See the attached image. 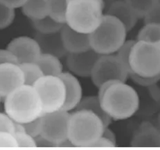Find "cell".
I'll use <instances>...</instances> for the list:
<instances>
[{
    "label": "cell",
    "mask_w": 160,
    "mask_h": 150,
    "mask_svg": "<svg viewBox=\"0 0 160 150\" xmlns=\"http://www.w3.org/2000/svg\"><path fill=\"white\" fill-rule=\"evenodd\" d=\"M2 97L1 96V95H0V102H1V100H2Z\"/></svg>",
    "instance_id": "60d3db41"
},
{
    "label": "cell",
    "mask_w": 160,
    "mask_h": 150,
    "mask_svg": "<svg viewBox=\"0 0 160 150\" xmlns=\"http://www.w3.org/2000/svg\"><path fill=\"white\" fill-rule=\"evenodd\" d=\"M33 87L40 98L43 113L62 109L65 101V87L60 76L44 75Z\"/></svg>",
    "instance_id": "52a82bcc"
},
{
    "label": "cell",
    "mask_w": 160,
    "mask_h": 150,
    "mask_svg": "<svg viewBox=\"0 0 160 150\" xmlns=\"http://www.w3.org/2000/svg\"><path fill=\"white\" fill-rule=\"evenodd\" d=\"M7 49L15 56L18 64L36 63L42 54L36 40L28 36L14 38L8 44Z\"/></svg>",
    "instance_id": "30bf717a"
},
{
    "label": "cell",
    "mask_w": 160,
    "mask_h": 150,
    "mask_svg": "<svg viewBox=\"0 0 160 150\" xmlns=\"http://www.w3.org/2000/svg\"><path fill=\"white\" fill-rule=\"evenodd\" d=\"M22 11L31 20L45 18L49 15L48 0H27L22 7Z\"/></svg>",
    "instance_id": "ffe728a7"
},
{
    "label": "cell",
    "mask_w": 160,
    "mask_h": 150,
    "mask_svg": "<svg viewBox=\"0 0 160 150\" xmlns=\"http://www.w3.org/2000/svg\"><path fill=\"white\" fill-rule=\"evenodd\" d=\"M69 0H48L49 15L53 20L65 24V15Z\"/></svg>",
    "instance_id": "d4e9b609"
},
{
    "label": "cell",
    "mask_w": 160,
    "mask_h": 150,
    "mask_svg": "<svg viewBox=\"0 0 160 150\" xmlns=\"http://www.w3.org/2000/svg\"><path fill=\"white\" fill-rule=\"evenodd\" d=\"M100 56L92 49L79 53H68L67 66L73 75L88 77L90 76L95 63Z\"/></svg>",
    "instance_id": "8fae6325"
},
{
    "label": "cell",
    "mask_w": 160,
    "mask_h": 150,
    "mask_svg": "<svg viewBox=\"0 0 160 150\" xmlns=\"http://www.w3.org/2000/svg\"><path fill=\"white\" fill-rule=\"evenodd\" d=\"M137 40L160 44V24L157 23L145 24L139 31Z\"/></svg>",
    "instance_id": "603a6c76"
},
{
    "label": "cell",
    "mask_w": 160,
    "mask_h": 150,
    "mask_svg": "<svg viewBox=\"0 0 160 150\" xmlns=\"http://www.w3.org/2000/svg\"><path fill=\"white\" fill-rule=\"evenodd\" d=\"M27 1V0H0V2L9 8L15 9L22 8Z\"/></svg>",
    "instance_id": "d590c367"
},
{
    "label": "cell",
    "mask_w": 160,
    "mask_h": 150,
    "mask_svg": "<svg viewBox=\"0 0 160 150\" xmlns=\"http://www.w3.org/2000/svg\"><path fill=\"white\" fill-rule=\"evenodd\" d=\"M70 113L60 109L41 116L42 129L40 136L49 140L57 147L68 139V124Z\"/></svg>",
    "instance_id": "9c48e42d"
},
{
    "label": "cell",
    "mask_w": 160,
    "mask_h": 150,
    "mask_svg": "<svg viewBox=\"0 0 160 150\" xmlns=\"http://www.w3.org/2000/svg\"><path fill=\"white\" fill-rule=\"evenodd\" d=\"M101 136L105 137V138H106L107 139L110 140V141L114 142V144H116L117 143V138L114 133L111 129L108 128V127H105Z\"/></svg>",
    "instance_id": "74e56055"
},
{
    "label": "cell",
    "mask_w": 160,
    "mask_h": 150,
    "mask_svg": "<svg viewBox=\"0 0 160 150\" xmlns=\"http://www.w3.org/2000/svg\"><path fill=\"white\" fill-rule=\"evenodd\" d=\"M0 132L15 133V122L6 113H0Z\"/></svg>",
    "instance_id": "1f68e13d"
},
{
    "label": "cell",
    "mask_w": 160,
    "mask_h": 150,
    "mask_svg": "<svg viewBox=\"0 0 160 150\" xmlns=\"http://www.w3.org/2000/svg\"><path fill=\"white\" fill-rule=\"evenodd\" d=\"M15 9L9 8L0 2V30L8 27L14 21Z\"/></svg>",
    "instance_id": "4316f807"
},
{
    "label": "cell",
    "mask_w": 160,
    "mask_h": 150,
    "mask_svg": "<svg viewBox=\"0 0 160 150\" xmlns=\"http://www.w3.org/2000/svg\"><path fill=\"white\" fill-rule=\"evenodd\" d=\"M107 14L118 19L124 25L127 31L134 28L139 19L124 0L114 2L109 7Z\"/></svg>",
    "instance_id": "e0dca14e"
},
{
    "label": "cell",
    "mask_w": 160,
    "mask_h": 150,
    "mask_svg": "<svg viewBox=\"0 0 160 150\" xmlns=\"http://www.w3.org/2000/svg\"><path fill=\"white\" fill-rule=\"evenodd\" d=\"M23 126L24 131L30 136L33 137L35 138L36 137L40 136L41 133L42 129V120L41 117H38L37 119L33 121H31L29 122L22 124Z\"/></svg>",
    "instance_id": "f546056e"
},
{
    "label": "cell",
    "mask_w": 160,
    "mask_h": 150,
    "mask_svg": "<svg viewBox=\"0 0 160 150\" xmlns=\"http://www.w3.org/2000/svg\"><path fill=\"white\" fill-rule=\"evenodd\" d=\"M136 40H126L124 43L121 46L120 48L117 50L115 54L118 58H119L121 61H122L125 65L127 66V68L130 70L131 73V70L129 66V56L130 54V51L133 44L135 43Z\"/></svg>",
    "instance_id": "83f0119b"
},
{
    "label": "cell",
    "mask_w": 160,
    "mask_h": 150,
    "mask_svg": "<svg viewBox=\"0 0 160 150\" xmlns=\"http://www.w3.org/2000/svg\"><path fill=\"white\" fill-rule=\"evenodd\" d=\"M60 35L67 53H79L92 49L89 34L78 32L65 24L60 30Z\"/></svg>",
    "instance_id": "5bb4252c"
},
{
    "label": "cell",
    "mask_w": 160,
    "mask_h": 150,
    "mask_svg": "<svg viewBox=\"0 0 160 150\" xmlns=\"http://www.w3.org/2000/svg\"><path fill=\"white\" fill-rule=\"evenodd\" d=\"M98 89V96L101 106L112 120L128 119L138 111V93L126 82L109 81L102 84Z\"/></svg>",
    "instance_id": "6da1fadb"
},
{
    "label": "cell",
    "mask_w": 160,
    "mask_h": 150,
    "mask_svg": "<svg viewBox=\"0 0 160 150\" xmlns=\"http://www.w3.org/2000/svg\"><path fill=\"white\" fill-rule=\"evenodd\" d=\"M158 128L160 129V114L158 116Z\"/></svg>",
    "instance_id": "f35d334b"
},
{
    "label": "cell",
    "mask_w": 160,
    "mask_h": 150,
    "mask_svg": "<svg viewBox=\"0 0 160 150\" xmlns=\"http://www.w3.org/2000/svg\"><path fill=\"white\" fill-rule=\"evenodd\" d=\"M99 2H101V3H103V4H104V0H98Z\"/></svg>",
    "instance_id": "ab89813d"
},
{
    "label": "cell",
    "mask_w": 160,
    "mask_h": 150,
    "mask_svg": "<svg viewBox=\"0 0 160 150\" xmlns=\"http://www.w3.org/2000/svg\"><path fill=\"white\" fill-rule=\"evenodd\" d=\"M5 113L16 123L24 124L43 113L40 98L33 86L22 85L4 97Z\"/></svg>",
    "instance_id": "7a4b0ae2"
},
{
    "label": "cell",
    "mask_w": 160,
    "mask_h": 150,
    "mask_svg": "<svg viewBox=\"0 0 160 150\" xmlns=\"http://www.w3.org/2000/svg\"><path fill=\"white\" fill-rule=\"evenodd\" d=\"M103 7L98 0H69L65 24L78 32L91 34L101 23Z\"/></svg>",
    "instance_id": "277c9868"
},
{
    "label": "cell",
    "mask_w": 160,
    "mask_h": 150,
    "mask_svg": "<svg viewBox=\"0 0 160 150\" xmlns=\"http://www.w3.org/2000/svg\"><path fill=\"white\" fill-rule=\"evenodd\" d=\"M7 62L15 63L18 64L17 59L15 58V56L10 51L8 50L7 49H0V64Z\"/></svg>",
    "instance_id": "836d02e7"
},
{
    "label": "cell",
    "mask_w": 160,
    "mask_h": 150,
    "mask_svg": "<svg viewBox=\"0 0 160 150\" xmlns=\"http://www.w3.org/2000/svg\"><path fill=\"white\" fill-rule=\"evenodd\" d=\"M115 147H116V144H114V142L105 138V137L101 136L92 145V148H110Z\"/></svg>",
    "instance_id": "e575fe53"
},
{
    "label": "cell",
    "mask_w": 160,
    "mask_h": 150,
    "mask_svg": "<svg viewBox=\"0 0 160 150\" xmlns=\"http://www.w3.org/2000/svg\"><path fill=\"white\" fill-rule=\"evenodd\" d=\"M130 73V70L116 55L105 54L99 56L95 63L90 76L98 88L109 81L126 82Z\"/></svg>",
    "instance_id": "ba28073f"
},
{
    "label": "cell",
    "mask_w": 160,
    "mask_h": 150,
    "mask_svg": "<svg viewBox=\"0 0 160 150\" xmlns=\"http://www.w3.org/2000/svg\"><path fill=\"white\" fill-rule=\"evenodd\" d=\"M131 79L136 83L142 86H146V87H150V86L156 84L160 80V75L152 76V77H144V76H141L135 74H130Z\"/></svg>",
    "instance_id": "4dcf8cb0"
},
{
    "label": "cell",
    "mask_w": 160,
    "mask_h": 150,
    "mask_svg": "<svg viewBox=\"0 0 160 150\" xmlns=\"http://www.w3.org/2000/svg\"><path fill=\"white\" fill-rule=\"evenodd\" d=\"M76 108V110H87L94 113L103 121L105 127H108L111 123L112 118L103 109L98 96H88L82 98Z\"/></svg>",
    "instance_id": "ac0fdd59"
},
{
    "label": "cell",
    "mask_w": 160,
    "mask_h": 150,
    "mask_svg": "<svg viewBox=\"0 0 160 150\" xmlns=\"http://www.w3.org/2000/svg\"><path fill=\"white\" fill-rule=\"evenodd\" d=\"M59 76L65 87V101L62 109L69 112L77 107L82 100V86L76 76L71 72H63Z\"/></svg>",
    "instance_id": "9a60e30c"
},
{
    "label": "cell",
    "mask_w": 160,
    "mask_h": 150,
    "mask_svg": "<svg viewBox=\"0 0 160 150\" xmlns=\"http://www.w3.org/2000/svg\"><path fill=\"white\" fill-rule=\"evenodd\" d=\"M105 129L101 118L87 110H76L70 114L68 140L74 147L92 148Z\"/></svg>",
    "instance_id": "3957f363"
},
{
    "label": "cell",
    "mask_w": 160,
    "mask_h": 150,
    "mask_svg": "<svg viewBox=\"0 0 160 150\" xmlns=\"http://www.w3.org/2000/svg\"><path fill=\"white\" fill-rule=\"evenodd\" d=\"M18 148L14 134L6 132H0V149Z\"/></svg>",
    "instance_id": "f1b7e54d"
},
{
    "label": "cell",
    "mask_w": 160,
    "mask_h": 150,
    "mask_svg": "<svg viewBox=\"0 0 160 150\" xmlns=\"http://www.w3.org/2000/svg\"><path fill=\"white\" fill-rule=\"evenodd\" d=\"M19 65L23 72L25 85L33 86L38 79L44 76L36 63H24Z\"/></svg>",
    "instance_id": "cb8c5ba5"
},
{
    "label": "cell",
    "mask_w": 160,
    "mask_h": 150,
    "mask_svg": "<svg viewBox=\"0 0 160 150\" xmlns=\"http://www.w3.org/2000/svg\"><path fill=\"white\" fill-rule=\"evenodd\" d=\"M130 74L144 77L160 75V44L137 40L129 56Z\"/></svg>",
    "instance_id": "8992f818"
},
{
    "label": "cell",
    "mask_w": 160,
    "mask_h": 150,
    "mask_svg": "<svg viewBox=\"0 0 160 150\" xmlns=\"http://www.w3.org/2000/svg\"><path fill=\"white\" fill-rule=\"evenodd\" d=\"M139 18H144L160 0H124Z\"/></svg>",
    "instance_id": "7402d4cb"
},
{
    "label": "cell",
    "mask_w": 160,
    "mask_h": 150,
    "mask_svg": "<svg viewBox=\"0 0 160 150\" xmlns=\"http://www.w3.org/2000/svg\"><path fill=\"white\" fill-rule=\"evenodd\" d=\"M34 38L39 44L42 53L52 54L58 58H61L68 54L64 47L60 31L50 34L37 32Z\"/></svg>",
    "instance_id": "2e32d148"
},
{
    "label": "cell",
    "mask_w": 160,
    "mask_h": 150,
    "mask_svg": "<svg viewBox=\"0 0 160 150\" xmlns=\"http://www.w3.org/2000/svg\"><path fill=\"white\" fill-rule=\"evenodd\" d=\"M130 146L136 148H160V129L149 122H143L134 132Z\"/></svg>",
    "instance_id": "4fadbf2b"
},
{
    "label": "cell",
    "mask_w": 160,
    "mask_h": 150,
    "mask_svg": "<svg viewBox=\"0 0 160 150\" xmlns=\"http://www.w3.org/2000/svg\"><path fill=\"white\" fill-rule=\"evenodd\" d=\"M127 32L118 19L103 15L97 28L89 34L91 48L100 55L114 54L126 40Z\"/></svg>",
    "instance_id": "5b68a950"
},
{
    "label": "cell",
    "mask_w": 160,
    "mask_h": 150,
    "mask_svg": "<svg viewBox=\"0 0 160 150\" xmlns=\"http://www.w3.org/2000/svg\"><path fill=\"white\" fill-rule=\"evenodd\" d=\"M14 136L17 141L18 148L37 147L35 138L25 132L22 124L15 122Z\"/></svg>",
    "instance_id": "484cf974"
},
{
    "label": "cell",
    "mask_w": 160,
    "mask_h": 150,
    "mask_svg": "<svg viewBox=\"0 0 160 150\" xmlns=\"http://www.w3.org/2000/svg\"><path fill=\"white\" fill-rule=\"evenodd\" d=\"M144 22L145 24L157 23L160 24V2L144 17Z\"/></svg>",
    "instance_id": "d6a6232c"
},
{
    "label": "cell",
    "mask_w": 160,
    "mask_h": 150,
    "mask_svg": "<svg viewBox=\"0 0 160 150\" xmlns=\"http://www.w3.org/2000/svg\"><path fill=\"white\" fill-rule=\"evenodd\" d=\"M32 24L38 33L43 34H50L60 32L65 24L53 20L49 15L40 20H31Z\"/></svg>",
    "instance_id": "44dd1931"
},
{
    "label": "cell",
    "mask_w": 160,
    "mask_h": 150,
    "mask_svg": "<svg viewBox=\"0 0 160 150\" xmlns=\"http://www.w3.org/2000/svg\"><path fill=\"white\" fill-rule=\"evenodd\" d=\"M37 147H57V146L49 140L43 138L42 136H38L35 138Z\"/></svg>",
    "instance_id": "8d00e7d4"
},
{
    "label": "cell",
    "mask_w": 160,
    "mask_h": 150,
    "mask_svg": "<svg viewBox=\"0 0 160 150\" xmlns=\"http://www.w3.org/2000/svg\"><path fill=\"white\" fill-rule=\"evenodd\" d=\"M36 63L45 76H59L63 72L60 58L52 54L42 53Z\"/></svg>",
    "instance_id": "d6986e66"
},
{
    "label": "cell",
    "mask_w": 160,
    "mask_h": 150,
    "mask_svg": "<svg viewBox=\"0 0 160 150\" xmlns=\"http://www.w3.org/2000/svg\"><path fill=\"white\" fill-rule=\"evenodd\" d=\"M24 84V74L20 65L11 62L0 64V95L2 97Z\"/></svg>",
    "instance_id": "7c38bea8"
}]
</instances>
